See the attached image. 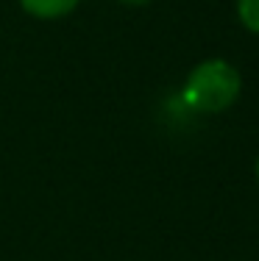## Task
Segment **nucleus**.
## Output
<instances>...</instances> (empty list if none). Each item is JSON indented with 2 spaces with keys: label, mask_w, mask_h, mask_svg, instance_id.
<instances>
[{
  "label": "nucleus",
  "mask_w": 259,
  "mask_h": 261,
  "mask_svg": "<svg viewBox=\"0 0 259 261\" xmlns=\"http://www.w3.org/2000/svg\"><path fill=\"white\" fill-rule=\"evenodd\" d=\"M243 92V78L237 67L226 59H206L190 70L184 81L181 97L193 111L201 114H220L231 109Z\"/></svg>",
  "instance_id": "f257e3e1"
},
{
  "label": "nucleus",
  "mask_w": 259,
  "mask_h": 261,
  "mask_svg": "<svg viewBox=\"0 0 259 261\" xmlns=\"http://www.w3.org/2000/svg\"><path fill=\"white\" fill-rule=\"evenodd\" d=\"M81 0H20L22 11L31 14L34 20H61L73 14Z\"/></svg>",
  "instance_id": "f03ea898"
},
{
  "label": "nucleus",
  "mask_w": 259,
  "mask_h": 261,
  "mask_svg": "<svg viewBox=\"0 0 259 261\" xmlns=\"http://www.w3.org/2000/svg\"><path fill=\"white\" fill-rule=\"evenodd\" d=\"M237 17L251 34H259V0H237Z\"/></svg>",
  "instance_id": "7ed1b4c3"
},
{
  "label": "nucleus",
  "mask_w": 259,
  "mask_h": 261,
  "mask_svg": "<svg viewBox=\"0 0 259 261\" xmlns=\"http://www.w3.org/2000/svg\"><path fill=\"white\" fill-rule=\"evenodd\" d=\"M120 3H126V6H145V3H151V0H120Z\"/></svg>",
  "instance_id": "20e7f679"
},
{
  "label": "nucleus",
  "mask_w": 259,
  "mask_h": 261,
  "mask_svg": "<svg viewBox=\"0 0 259 261\" xmlns=\"http://www.w3.org/2000/svg\"><path fill=\"white\" fill-rule=\"evenodd\" d=\"M256 181H259V159H256Z\"/></svg>",
  "instance_id": "39448f33"
}]
</instances>
